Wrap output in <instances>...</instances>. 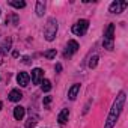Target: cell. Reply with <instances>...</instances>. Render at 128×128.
Returning a JSON list of instances; mask_svg holds the SVG:
<instances>
[{"mask_svg":"<svg viewBox=\"0 0 128 128\" xmlns=\"http://www.w3.org/2000/svg\"><path fill=\"white\" fill-rule=\"evenodd\" d=\"M124 104H125V92L122 90V92L118 94L116 100L113 101V106H112V108L108 112V116H107V120H106L104 128H113L116 125V122H118V119H119V116L122 113Z\"/></svg>","mask_w":128,"mask_h":128,"instance_id":"1","label":"cell"},{"mask_svg":"<svg viewBox=\"0 0 128 128\" xmlns=\"http://www.w3.org/2000/svg\"><path fill=\"white\" fill-rule=\"evenodd\" d=\"M56 33H57V20L56 18H48L47 24H45V29H44V36L47 41H53L56 38Z\"/></svg>","mask_w":128,"mask_h":128,"instance_id":"2","label":"cell"},{"mask_svg":"<svg viewBox=\"0 0 128 128\" xmlns=\"http://www.w3.org/2000/svg\"><path fill=\"white\" fill-rule=\"evenodd\" d=\"M113 39H114V24H108L104 33V39H102V45L107 50H113Z\"/></svg>","mask_w":128,"mask_h":128,"instance_id":"3","label":"cell"},{"mask_svg":"<svg viewBox=\"0 0 128 128\" xmlns=\"http://www.w3.org/2000/svg\"><path fill=\"white\" fill-rule=\"evenodd\" d=\"M89 29V21L88 20H78L74 26H72V33L77 36H83Z\"/></svg>","mask_w":128,"mask_h":128,"instance_id":"4","label":"cell"},{"mask_svg":"<svg viewBox=\"0 0 128 128\" xmlns=\"http://www.w3.org/2000/svg\"><path fill=\"white\" fill-rule=\"evenodd\" d=\"M126 6H128V3H126V2H118V0H116V2H113V3L110 5L108 11H110L112 14H120Z\"/></svg>","mask_w":128,"mask_h":128,"instance_id":"5","label":"cell"},{"mask_svg":"<svg viewBox=\"0 0 128 128\" xmlns=\"http://www.w3.org/2000/svg\"><path fill=\"white\" fill-rule=\"evenodd\" d=\"M77 50H78V42L77 41H74V39H71V41H68V44H66V50H65V56H72L74 53H77Z\"/></svg>","mask_w":128,"mask_h":128,"instance_id":"6","label":"cell"},{"mask_svg":"<svg viewBox=\"0 0 128 128\" xmlns=\"http://www.w3.org/2000/svg\"><path fill=\"white\" fill-rule=\"evenodd\" d=\"M42 77H44V71L41 68H35L32 71V82H33V84H39L42 82Z\"/></svg>","mask_w":128,"mask_h":128,"instance_id":"7","label":"cell"},{"mask_svg":"<svg viewBox=\"0 0 128 128\" xmlns=\"http://www.w3.org/2000/svg\"><path fill=\"white\" fill-rule=\"evenodd\" d=\"M17 82H18V84H20V86L26 88V86L29 84V82H30V76H29L27 72L21 71V72H18V76H17Z\"/></svg>","mask_w":128,"mask_h":128,"instance_id":"8","label":"cell"},{"mask_svg":"<svg viewBox=\"0 0 128 128\" xmlns=\"http://www.w3.org/2000/svg\"><path fill=\"white\" fill-rule=\"evenodd\" d=\"M68 118H70V110H68V108H63V110L59 113V116H57V122H59L60 125H65L66 120H68Z\"/></svg>","mask_w":128,"mask_h":128,"instance_id":"9","label":"cell"},{"mask_svg":"<svg viewBox=\"0 0 128 128\" xmlns=\"http://www.w3.org/2000/svg\"><path fill=\"white\" fill-rule=\"evenodd\" d=\"M78 92H80V84H78V83L72 84V86H71V89L68 90V98L74 101V100L77 98V94H78Z\"/></svg>","mask_w":128,"mask_h":128,"instance_id":"10","label":"cell"},{"mask_svg":"<svg viewBox=\"0 0 128 128\" xmlns=\"http://www.w3.org/2000/svg\"><path fill=\"white\" fill-rule=\"evenodd\" d=\"M24 114H26V110H24V107H21V106H17V107L14 108V118H15L17 120H21V119L24 118Z\"/></svg>","mask_w":128,"mask_h":128,"instance_id":"11","label":"cell"},{"mask_svg":"<svg viewBox=\"0 0 128 128\" xmlns=\"http://www.w3.org/2000/svg\"><path fill=\"white\" fill-rule=\"evenodd\" d=\"M21 98H23V94H21L18 89H12V90L9 92V100H11V101L17 102V101H20Z\"/></svg>","mask_w":128,"mask_h":128,"instance_id":"12","label":"cell"},{"mask_svg":"<svg viewBox=\"0 0 128 128\" xmlns=\"http://www.w3.org/2000/svg\"><path fill=\"white\" fill-rule=\"evenodd\" d=\"M11 45H12V41H11L9 38H8V39H5V42L0 45V51H2V54H3V56L11 50Z\"/></svg>","mask_w":128,"mask_h":128,"instance_id":"13","label":"cell"},{"mask_svg":"<svg viewBox=\"0 0 128 128\" xmlns=\"http://www.w3.org/2000/svg\"><path fill=\"white\" fill-rule=\"evenodd\" d=\"M44 11H45V5L42 2H36V15L38 17H42L44 15Z\"/></svg>","mask_w":128,"mask_h":128,"instance_id":"14","label":"cell"},{"mask_svg":"<svg viewBox=\"0 0 128 128\" xmlns=\"http://www.w3.org/2000/svg\"><path fill=\"white\" fill-rule=\"evenodd\" d=\"M41 89H42V92H50L51 90V82L50 80H42L41 82Z\"/></svg>","mask_w":128,"mask_h":128,"instance_id":"15","label":"cell"},{"mask_svg":"<svg viewBox=\"0 0 128 128\" xmlns=\"http://www.w3.org/2000/svg\"><path fill=\"white\" fill-rule=\"evenodd\" d=\"M9 5L12 6V8H17V9H21V8H24L26 6V2H23V0H20V2H9Z\"/></svg>","mask_w":128,"mask_h":128,"instance_id":"16","label":"cell"},{"mask_svg":"<svg viewBox=\"0 0 128 128\" xmlns=\"http://www.w3.org/2000/svg\"><path fill=\"white\" fill-rule=\"evenodd\" d=\"M98 65V56H92L89 60V68H95Z\"/></svg>","mask_w":128,"mask_h":128,"instance_id":"17","label":"cell"},{"mask_svg":"<svg viewBox=\"0 0 128 128\" xmlns=\"http://www.w3.org/2000/svg\"><path fill=\"white\" fill-rule=\"evenodd\" d=\"M44 56H45L47 59H53V57H56V50H54V48H53V50H48V51L44 53Z\"/></svg>","mask_w":128,"mask_h":128,"instance_id":"18","label":"cell"},{"mask_svg":"<svg viewBox=\"0 0 128 128\" xmlns=\"http://www.w3.org/2000/svg\"><path fill=\"white\" fill-rule=\"evenodd\" d=\"M35 124H36V120L30 118V119H29V122H27V128H33V126H35Z\"/></svg>","mask_w":128,"mask_h":128,"instance_id":"19","label":"cell"},{"mask_svg":"<svg viewBox=\"0 0 128 128\" xmlns=\"http://www.w3.org/2000/svg\"><path fill=\"white\" fill-rule=\"evenodd\" d=\"M50 102H51V96H45V98H44V106H45V107H48V106H50Z\"/></svg>","mask_w":128,"mask_h":128,"instance_id":"20","label":"cell"},{"mask_svg":"<svg viewBox=\"0 0 128 128\" xmlns=\"http://www.w3.org/2000/svg\"><path fill=\"white\" fill-rule=\"evenodd\" d=\"M56 71H57V72L62 71V65H60V63H57V65H56Z\"/></svg>","mask_w":128,"mask_h":128,"instance_id":"21","label":"cell"},{"mask_svg":"<svg viewBox=\"0 0 128 128\" xmlns=\"http://www.w3.org/2000/svg\"><path fill=\"white\" fill-rule=\"evenodd\" d=\"M3 62V54H2V51H0V63Z\"/></svg>","mask_w":128,"mask_h":128,"instance_id":"22","label":"cell"},{"mask_svg":"<svg viewBox=\"0 0 128 128\" xmlns=\"http://www.w3.org/2000/svg\"><path fill=\"white\" fill-rule=\"evenodd\" d=\"M0 110H2V102H0Z\"/></svg>","mask_w":128,"mask_h":128,"instance_id":"23","label":"cell"}]
</instances>
